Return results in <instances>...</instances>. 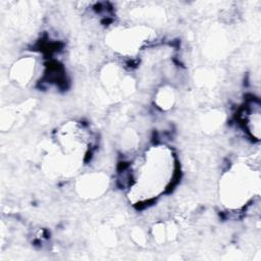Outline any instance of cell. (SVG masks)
Returning <instances> with one entry per match:
<instances>
[{
	"instance_id": "cell-1",
	"label": "cell",
	"mask_w": 261,
	"mask_h": 261,
	"mask_svg": "<svg viewBox=\"0 0 261 261\" xmlns=\"http://www.w3.org/2000/svg\"><path fill=\"white\" fill-rule=\"evenodd\" d=\"M174 156L166 146H154L145 152L134 173L130 197L144 202L163 194L174 176Z\"/></svg>"
},
{
	"instance_id": "cell-2",
	"label": "cell",
	"mask_w": 261,
	"mask_h": 261,
	"mask_svg": "<svg viewBox=\"0 0 261 261\" xmlns=\"http://www.w3.org/2000/svg\"><path fill=\"white\" fill-rule=\"evenodd\" d=\"M253 173L245 164H237L224 173L219 184V196L227 208H240L253 194Z\"/></svg>"
},
{
	"instance_id": "cell-3",
	"label": "cell",
	"mask_w": 261,
	"mask_h": 261,
	"mask_svg": "<svg viewBox=\"0 0 261 261\" xmlns=\"http://www.w3.org/2000/svg\"><path fill=\"white\" fill-rule=\"evenodd\" d=\"M146 32L141 28H128L113 31L109 36V43L113 50L121 54H133L148 40Z\"/></svg>"
},
{
	"instance_id": "cell-4",
	"label": "cell",
	"mask_w": 261,
	"mask_h": 261,
	"mask_svg": "<svg viewBox=\"0 0 261 261\" xmlns=\"http://www.w3.org/2000/svg\"><path fill=\"white\" fill-rule=\"evenodd\" d=\"M107 176L101 173H91L82 177L77 182V190L80 194L86 197H99L107 188Z\"/></svg>"
},
{
	"instance_id": "cell-5",
	"label": "cell",
	"mask_w": 261,
	"mask_h": 261,
	"mask_svg": "<svg viewBox=\"0 0 261 261\" xmlns=\"http://www.w3.org/2000/svg\"><path fill=\"white\" fill-rule=\"evenodd\" d=\"M36 62L34 58L25 57L17 60L11 69V77L18 85H27L34 77Z\"/></svg>"
}]
</instances>
